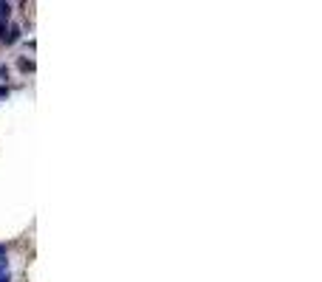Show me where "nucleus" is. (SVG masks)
I'll list each match as a JSON object with an SVG mask.
<instances>
[{"label":"nucleus","mask_w":322,"mask_h":282,"mask_svg":"<svg viewBox=\"0 0 322 282\" xmlns=\"http://www.w3.org/2000/svg\"><path fill=\"white\" fill-rule=\"evenodd\" d=\"M20 34H23V31H20V26H14V23H12V26L6 28V34H3V43H6V45H14L17 40H20Z\"/></svg>","instance_id":"f257e3e1"},{"label":"nucleus","mask_w":322,"mask_h":282,"mask_svg":"<svg viewBox=\"0 0 322 282\" xmlns=\"http://www.w3.org/2000/svg\"><path fill=\"white\" fill-rule=\"evenodd\" d=\"M9 14H12V3H0V23L9 20Z\"/></svg>","instance_id":"f03ea898"},{"label":"nucleus","mask_w":322,"mask_h":282,"mask_svg":"<svg viewBox=\"0 0 322 282\" xmlns=\"http://www.w3.org/2000/svg\"><path fill=\"white\" fill-rule=\"evenodd\" d=\"M17 68H20V71H34V62H31V59H20V62H17Z\"/></svg>","instance_id":"7ed1b4c3"},{"label":"nucleus","mask_w":322,"mask_h":282,"mask_svg":"<svg viewBox=\"0 0 322 282\" xmlns=\"http://www.w3.org/2000/svg\"><path fill=\"white\" fill-rule=\"evenodd\" d=\"M0 277H9V262H6V257H0Z\"/></svg>","instance_id":"20e7f679"},{"label":"nucleus","mask_w":322,"mask_h":282,"mask_svg":"<svg viewBox=\"0 0 322 282\" xmlns=\"http://www.w3.org/2000/svg\"><path fill=\"white\" fill-rule=\"evenodd\" d=\"M9 93H12V88H9V85H0V99H6Z\"/></svg>","instance_id":"39448f33"},{"label":"nucleus","mask_w":322,"mask_h":282,"mask_svg":"<svg viewBox=\"0 0 322 282\" xmlns=\"http://www.w3.org/2000/svg\"><path fill=\"white\" fill-rule=\"evenodd\" d=\"M6 79H9V68L0 65V82H6Z\"/></svg>","instance_id":"423d86ee"},{"label":"nucleus","mask_w":322,"mask_h":282,"mask_svg":"<svg viewBox=\"0 0 322 282\" xmlns=\"http://www.w3.org/2000/svg\"><path fill=\"white\" fill-rule=\"evenodd\" d=\"M3 34H6V23H0V40H3Z\"/></svg>","instance_id":"0eeeda50"},{"label":"nucleus","mask_w":322,"mask_h":282,"mask_svg":"<svg viewBox=\"0 0 322 282\" xmlns=\"http://www.w3.org/2000/svg\"><path fill=\"white\" fill-rule=\"evenodd\" d=\"M0 257H6V246H0Z\"/></svg>","instance_id":"6e6552de"},{"label":"nucleus","mask_w":322,"mask_h":282,"mask_svg":"<svg viewBox=\"0 0 322 282\" xmlns=\"http://www.w3.org/2000/svg\"><path fill=\"white\" fill-rule=\"evenodd\" d=\"M0 282H12V280H9V277H0Z\"/></svg>","instance_id":"1a4fd4ad"}]
</instances>
